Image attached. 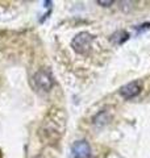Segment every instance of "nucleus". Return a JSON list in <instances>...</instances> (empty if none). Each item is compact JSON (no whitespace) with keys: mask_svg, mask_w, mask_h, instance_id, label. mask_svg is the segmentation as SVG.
I'll return each instance as SVG.
<instances>
[{"mask_svg":"<svg viewBox=\"0 0 150 158\" xmlns=\"http://www.w3.org/2000/svg\"><path fill=\"white\" fill-rule=\"evenodd\" d=\"M59 124H63V121L53 120L52 116H50V120L46 118L42 128L40 129V135H41V137L45 135V137L42 138V140L50 142V144H52V141L58 140L59 136L62 135V129H63V128H59Z\"/></svg>","mask_w":150,"mask_h":158,"instance_id":"nucleus-1","label":"nucleus"},{"mask_svg":"<svg viewBox=\"0 0 150 158\" xmlns=\"http://www.w3.org/2000/svg\"><path fill=\"white\" fill-rule=\"evenodd\" d=\"M94 41V36L90 34L88 32H81L73 38L71 46L78 54H87L91 50Z\"/></svg>","mask_w":150,"mask_h":158,"instance_id":"nucleus-2","label":"nucleus"},{"mask_svg":"<svg viewBox=\"0 0 150 158\" xmlns=\"http://www.w3.org/2000/svg\"><path fill=\"white\" fill-rule=\"evenodd\" d=\"M34 87L40 91H49L54 86V79L48 70H38L33 77Z\"/></svg>","mask_w":150,"mask_h":158,"instance_id":"nucleus-3","label":"nucleus"},{"mask_svg":"<svg viewBox=\"0 0 150 158\" xmlns=\"http://www.w3.org/2000/svg\"><path fill=\"white\" fill-rule=\"evenodd\" d=\"M71 154L73 158H90V156H91L90 144L84 140L75 141L71 146Z\"/></svg>","mask_w":150,"mask_h":158,"instance_id":"nucleus-4","label":"nucleus"},{"mask_svg":"<svg viewBox=\"0 0 150 158\" xmlns=\"http://www.w3.org/2000/svg\"><path fill=\"white\" fill-rule=\"evenodd\" d=\"M140 92H141V85H140V82H131L120 88V94L125 99H132L134 96H137Z\"/></svg>","mask_w":150,"mask_h":158,"instance_id":"nucleus-5","label":"nucleus"},{"mask_svg":"<svg viewBox=\"0 0 150 158\" xmlns=\"http://www.w3.org/2000/svg\"><path fill=\"white\" fill-rule=\"evenodd\" d=\"M128 38H129V33L128 32L117 31L111 36V42L115 44V45H123L125 41H128Z\"/></svg>","mask_w":150,"mask_h":158,"instance_id":"nucleus-6","label":"nucleus"},{"mask_svg":"<svg viewBox=\"0 0 150 158\" xmlns=\"http://www.w3.org/2000/svg\"><path fill=\"white\" fill-rule=\"evenodd\" d=\"M98 4H100V6H103V7H109V6H112L113 2L112 0H98Z\"/></svg>","mask_w":150,"mask_h":158,"instance_id":"nucleus-7","label":"nucleus"}]
</instances>
